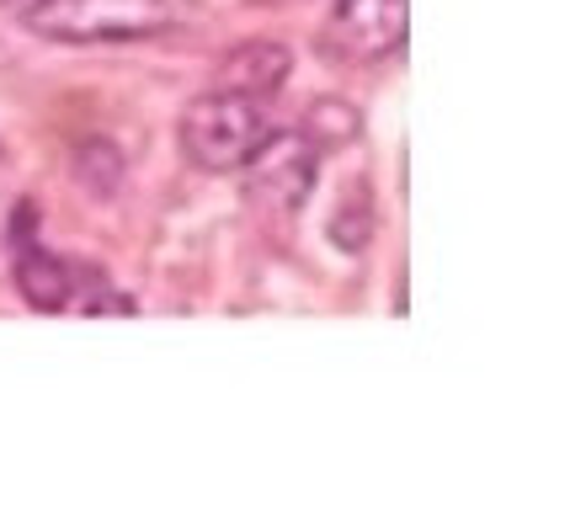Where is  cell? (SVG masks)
<instances>
[{"label":"cell","mask_w":570,"mask_h":527,"mask_svg":"<svg viewBox=\"0 0 570 527\" xmlns=\"http://www.w3.org/2000/svg\"><path fill=\"white\" fill-rule=\"evenodd\" d=\"M193 17L187 0H38L27 27L49 43H139Z\"/></svg>","instance_id":"obj_1"},{"label":"cell","mask_w":570,"mask_h":527,"mask_svg":"<svg viewBox=\"0 0 570 527\" xmlns=\"http://www.w3.org/2000/svg\"><path fill=\"white\" fill-rule=\"evenodd\" d=\"M273 133V118H267V101L262 97H246V91H203L187 112H181V128H176V139H181V155L198 166V171H240L256 145Z\"/></svg>","instance_id":"obj_2"},{"label":"cell","mask_w":570,"mask_h":527,"mask_svg":"<svg viewBox=\"0 0 570 527\" xmlns=\"http://www.w3.org/2000/svg\"><path fill=\"white\" fill-rule=\"evenodd\" d=\"M240 171H246L250 202H262V208H273V213H298L304 198L315 192L321 150H315L304 133H267Z\"/></svg>","instance_id":"obj_3"},{"label":"cell","mask_w":570,"mask_h":527,"mask_svg":"<svg viewBox=\"0 0 570 527\" xmlns=\"http://www.w3.org/2000/svg\"><path fill=\"white\" fill-rule=\"evenodd\" d=\"M411 0H336L325 17V49L347 64H379L405 49Z\"/></svg>","instance_id":"obj_4"},{"label":"cell","mask_w":570,"mask_h":527,"mask_svg":"<svg viewBox=\"0 0 570 527\" xmlns=\"http://www.w3.org/2000/svg\"><path fill=\"white\" fill-rule=\"evenodd\" d=\"M11 277H17V294H22L32 309H43V315H59V309H70V282H75V261L65 256H53L38 246V235H32V202H22V225L11 219Z\"/></svg>","instance_id":"obj_5"},{"label":"cell","mask_w":570,"mask_h":527,"mask_svg":"<svg viewBox=\"0 0 570 527\" xmlns=\"http://www.w3.org/2000/svg\"><path fill=\"white\" fill-rule=\"evenodd\" d=\"M288 76H294V53H288V43H277V38H250V43H235V49L219 59L214 86L273 101L277 91L288 86Z\"/></svg>","instance_id":"obj_6"},{"label":"cell","mask_w":570,"mask_h":527,"mask_svg":"<svg viewBox=\"0 0 570 527\" xmlns=\"http://www.w3.org/2000/svg\"><path fill=\"white\" fill-rule=\"evenodd\" d=\"M373 225H379V213H373V187L357 176V181L342 187V198H336L331 219H325V235H331L336 251H363L373 240Z\"/></svg>","instance_id":"obj_7"},{"label":"cell","mask_w":570,"mask_h":527,"mask_svg":"<svg viewBox=\"0 0 570 527\" xmlns=\"http://www.w3.org/2000/svg\"><path fill=\"white\" fill-rule=\"evenodd\" d=\"M363 133V118H357V107H347L342 97H325V101H309V118H304V139L315 145V150H342Z\"/></svg>","instance_id":"obj_8"},{"label":"cell","mask_w":570,"mask_h":527,"mask_svg":"<svg viewBox=\"0 0 570 527\" xmlns=\"http://www.w3.org/2000/svg\"><path fill=\"white\" fill-rule=\"evenodd\" d=\"M70 309H80V315H134V299H128V294H118V288L107 282V272L75 267Z\"/></svg>","instance_id":"obj_9"},{"label":"cell","mask_w":570,"mask_h":527,"mask_svg":"<svg viewBox=\"0 0 570 527\" xmlns=\"http://www.w3.org/2000/svg\"><path fill=\"white\" fill-rule=\"evenodd\" d=\"M75 171H80V181H86L97 198H107V192H118V181H124V155L112 150L107 139H86V145L75 150Z\"/></svg>","instance_id":"obj_10"}]
</instances>
